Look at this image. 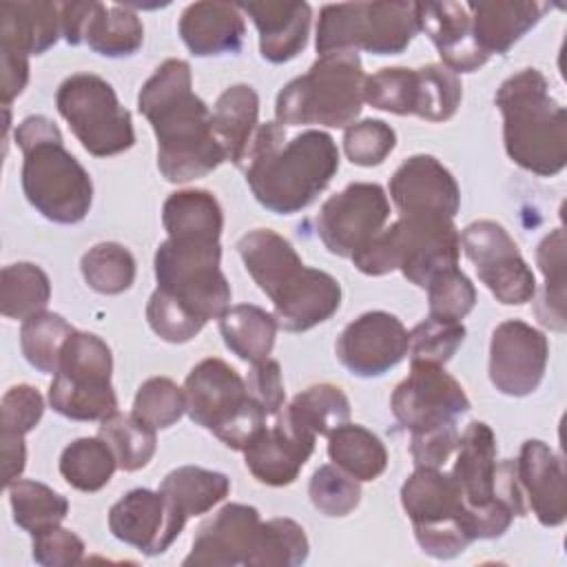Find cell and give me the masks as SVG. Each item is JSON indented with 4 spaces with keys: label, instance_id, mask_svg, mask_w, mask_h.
Segmentation results:
<instances>
[{
    "label": "cell",
    "instance_id": "603a6c76",
    "mask_svg": "<svg viewBox=\"0 0 567 567\" xmlns=\"http://www.w3.org/2000/svg\"><path fill=\"white\" fill-rule=\"evenodd\" d=\"M419 29L434 42L443 64L454 73H472L487 62L472 35V18L458 2H416Z\"/></svg>",
    "mask_w": 567,
    "mask_h": 567
},
{
    "label": "cell",
    "instance_id": "ffe728a7",
    "mask_svg": "<svg viewBox=\"0 0 567 567\" xmlns=\"http://www.w3.org/2000/svg\"><path fill=\"white\" fill-rule=\"evenodd\" d=\"M390 197L401 217L454 219L461 206L456 179L432 155L408 157L390 179Z\"/></svg>",
    "mask_w": 567,
    "mask_h": 567
},
{
    "label": "cell",
    "instance_id": "11a10c76",
    "mask_svg": "<svg viewBox=\"0 0 567 567\" xmlns=\"http://www.w3.org/2000/svg\"><path fill=\"white\" fill-rule=\"evenodd\" d=\"M44 412V399L42 394L27 385H13L2 396L0 405V436H20L24 439L27 432H31Z\"/></svg>",
    "mask_w": 567,
    "mask_h": 567
},
{
    "label": "cell",
    "instance_id": "7c38bea8",
    "mask_svg": "<svg viewBox=\"0 0 567 567\" xmlns=\"http://www.w3.org/2000/svg\"><path fill=\"white\" fill-rule=\"evenodd\" d=\"M55 106L82 146L95 157L117 155L135 144L131 113L100 75L75 73L66 78L55 93Z\"/></svg>",
    "mask_w": 567,
    "mask_h": 567
},
{
    "label": "cell",
    "instance_id": "3957f363",
    "mask_svg": "<svg viewBox=\"0 0 567 567\" xmlns=\"http://www.w3.org/2000/svg\"><path fill=\"white\" fill-rule=\"evenodd\" d=\"M503 113L505 151L520 168L543 177L558 175L567 164V113L549 95L538 69L507 78L494 97Z\"/></svg>",
    "mask_w": 567,
    "mask_h": 567
},
{
    "label": "cell",
    "instance_id": "83f0119b",
    "mask_svg": "<svg viewBox=\"0 0 567 567\" xmlns=\"http://www.w3.org/2000/svg\"><path fill=\"white\" fill-rule=\"evenodd\" d=\"M179 35L197 58L224 55L241 49L246 24L237 4L195 2L179 18Z\"/></svg>",
    "mask_w": 567,
    "mask_h": 567
},
{
    "label": "cell",
    "instance_id": "4316f807",
    "mask_svg": "<svg viewBox=\"0 0 567 567\" xmlns=\"http://www.w3.org/2000/svg\"><path fill=\"white\" fill-rule=\"evenodd\" d=\"M246 11L259 31V51L272 64L297 58L310 31V4L306 2H244L237 4Z\"/></svg>",
    "mask_w": 567,
    "mask_h": 567
},
{
    "label": "cell",
    "instance_id": "680465c9",
    "mask_svg": "<svg viewBox=\"0 0 567 567\" xmlns=\"http://www.w3.org/2000/svg\"><path fill=\"white\" fill-rule=\"evenodd\" d=\"M458 430L454 423H443L423 432H412L410 454L416 467H441L458 445Z\"/></svg>",
    "mask_w": 567,
    "mask_h": 567
},
{
    "label": "cell",
    "instance_id": "d4e9b609",
    "mask_svg": "<svg viewBox=\"0 0 567 567\" xmlns=\"http://www.w3.org/2000/svg\"><path fill=\"white\" fill-rule=\"evenodd\" d=\"M111 534L146 556L164 554L171 547L166 536V503L162 492L146 487L131 489L109 509Z\"/></svg>",
    "mask_w": 567,
    "mask_h": 567
},
{
    "label": "cell",
    "instance_id": "44dd1931",
    "mask_svg": "<svg viewBox=\"0 0 567 567\" xmlns=\"http://www.w3.org/2000/svg\"><path fill=\"white\" fill-rule=\"evenodd\" d=\"M261 523L264 520L259 518V512L250 505H224L210 520H206L197 529L190 554L184 558V567H248L259 543Z\"/></svg>",
    "mask_w": 567,
    "mask_h": 567
},
{
    "label": "cell",
    "instance_id": "9a60e30c",
    "mask_svg": "<svg viewBox=\"0 0 567 567\" xmlns=\"http://www.w3.org/2000/svg\"><path fill=\"white\" fill-rule=\"evenodd\" d=\"M390 217V202L379 184L357 182L332 195L319 210L317 233L323 246L339 257H352Z\"/></svg>",
    "mask_w": 567,
    "mask_h": 567
},
{
    "label": "cell",
    "instance_id": "7402d4cb",
    "mask_svg": "<svg viewBox=\"0 0 567 567\" xmlns=\"http://www.w3.org/2000/svg\"><path fill=\"white\" fill-rule=\"evenodd\" d=\"M514 465L525 505L540 525H563L567 518V485L560 456L547 443L529 439L523 443Z\"/></svg>",
    "mask_w": 567,
    "mask_h": 567
},
{
    "label": "cell",
    "instance_id": "ba28073f",
    "mask_svg": "<svg viewBox=\"0 0 567 567\" xmlns=\"http://www.w3.org/2000/svg\"><path fill=\"white\" fill-rule=\"evenodd\" d=\"M419 31L416 2L326 4L317 24V53L357 51L394 55L408 49Z\"/></svg>",
    "mask_w": 567,
    "mask_h": 567
},
{
    "label": "cell",
    "instance_id": "7bdbcfd3",
    "mask_svg": "<svg viewBox=\"0 0 567 567\" xmlns=\"http://www.w3.org/2000/svg\"><path fill=\"white\" fill-rule=\"evenodd\" d=\"M286 408L306 430L321 436H328L350 419V401L343 390L332 383L306 388Z\"/></svg>",
    "mask_w": 567,
    "mask_h": 567
},
{
    "label": "cell",
    "instance_id": "2e32d148",
    "mask_svg": "<svg viewBox=\"0 0 567 567\" xmlns=\"http://www.w3.org/2000/svg\"><path fill=\"white\" fill-rule=\"evenodd\" d=\"M390 408L405 430L423 432L454 423L456 416L470 410V399L443 365L410 363V374L394 388Z\"/></svg>",
    "mask_w": 567,
    "mask_h": 567
},
{
    "label": "cell",
    "instance_id": "4fadbf2b",
    "mask_svg": "<svg viewBox=\"0 0 567 567\" xmlns=\"http://www.w3.org/2000/svg\"><path fill=\"white\" fill-rule=\"evenodd\" d=\"M463 503L470 512V529L476 538H498L512 525V509L494 496L496 436L483 421H472L458 436L452 467Z\"/></svg>",
    "mask_w": 567,
    "mask_h": 567
},
{
    "label": "cell",
    "instance_id": "d6986e66",
    "mask_svg": "<svg viewBox=\"0 0 567 567\" xmlns=\"http://www.w3.org/2000/svg\"><path fill=\"white\" fill-rule=\"evenodd\" d=\"M315 439L284 405L270 427H264L244 450L250 474L272 487L290 485L315 450Z\"/></svg>",
    "mask_w": 567,
    "mask_h": 567
},
{
    "label": "cell",
    "instance_id": "f5cc1de1",
    "mask_svg": "<svg viewBox=\"0 0 567 567\" xmlns=\"http://www.w3.org/2000/svg\"><path fill=\"white\" fill-rule=\"evenodd\" d=\"M146 319L153 332L168 341V343H186L190 341L202 328L204 319L190 312L182 301L164 290H155L146 303Z\"/></svg>",
    "mask_w": 567,
    "mask_h": 567
},
{
    "label": "cell",
    "instance_id": "74e56055",
    "mask_svg": "<svg viewBox=\"0 0 567 567\" xmlns=\"http://www.w3.org/2000/svg\"><path fill=\"white\" fill-rule=\"evenodd\" d=\"M51 297V284L42 268L29 261L4 266L0 272V310L9 319H29L42 312Z\"/></svg>",
    "mask_w": 567,
    "mask_h": 567
},
{
    "label": "cell",
    "instance_id": "836d02e7",
    "mask_svg": "<svg viewBox=\"0 0 567 567\" xmlns=\"http://www.w3.org/2000/svg\"><path fill=\"white\" fill-rule=\"evenodd\" d=\"M84 42L89 49L106 58L133 55L144 42V27L137 13L128 7L91 2Z\"/></svg>",
    "mask_w": 567,
    "mask_h": 567
},
{
    "label": "cell",
    "instance_id": "d6a6232c",
    "mask_svg": "<svg viewBox=\"0 0 567 567\" xmlns=\"http://www.w3.org/2000/svg\"><path fill=\"white\" fill-rule=\"evenodd\" d=\"M162 221L168 237L219 241L224 228L221 206L213 193L202 188L177 190L162 206Z\"/></svg>",
    "mask_w": 567,
    "mask_h": 567
},
{
    "label": "cell",
    "instance_id": "ab89813d",
    "mask_svg": "<svg viewBox=\"0 0 567 567\" xmlns=\"http://www.w3.org/2000/svg\"><path fill=\"white\" fill-rule=\"evenodd\" d=\"M97 436L106 441V445L115 454L117 467L124 472H135L148 465L157 447L155 430L144 421H140L133 412L131 414L115 412L106 416L100 423Z\"/></svg>",
    "mask_w": 567,
    "mask_h": 567
},
{
    "label": "cell",
    "instance_id": "bcb514c9",
    "mask_svg": "<svg viewBox=\"0 0 567 567\" xmlns=\"http://www.w3.org/2000/svg\"><path fill=\"white\" fill-rule=\"evenodd\" d=\"M308 538L292 518H270L261 523L257 549L248 567H295L308 558Z\"/></svg>",
    "mask_w": 567,
    "mask_h": 567
},
{
    "label": "cell",
    "instance_id": "8992f818",
    "mask_svg": "<svg viewBox=\"0 0 567 567\" xmlns=\"http://www.w3.org/2000/svg\"><path fill=\"white\" fill-rule=\"evenodd\" d=\"M365 78L357 51L319 55L306 75L295 78L279 91L277 124L348 128L361 113Z\"/></svg>",
    "mask_w": 567,
    "mask_h": 567
},
{
    "label": "cell",
    "instance_id": "7a4b0ae2",
    "mask_svg": "<svg viewBox=\"0 0 567 567\" xmlns=\"http://www.w3.org/2000/svg\"><path fill=\"white\" fill-rule=\"evenodd\" d=\"M286 140L277 122L257 126L246 164V182L255 199L277 215H292L310 206L339 171V151L323 131H303Z\"/></svg>",
    "mask_w": 567,
    "mask_h": 567
},
{
    "label": "cell",
    "instance_id": "ac0fdd59",
    "mask_svg": "<svg viewBox=\"0 0 567 567\" xmlns=\"http://www.w3.org/2000/svg\"><path fill=\"white\" fill-rule=\"evenodd\" d=\"M410 348V332L390 312L372 310L346 326L337 339V357L354 377H381L394 368Z\"/></svg>",
    "mask_w": 567,
    "mask_h": 567
},
{
    "label": "cell",
    "instance_id": "ee69618b",
    "mask_svg": "<svg viewBox=\"0 0 567 567\" xmlns=\"http://www.w3.org/2000/svg\"><path fill=\"white\" fill-rule=\"evenodd\" d=\"M80 270L89 288L100 295H120L135 279L133 255L115 241H102L82 255Z\"/></svg>",
    "mask_w": 567,
    "mask_h": 567
},
{
    "label": "cell",
    "instance_id": "6da1fadb",
    "mask_svg": "<svg viewBox=\"0 0 567 567\" xmlns=\"http://www.w3.org/2000/svg\"><path fill=\"white\" fill-rule=\"evenodd\" d=\"M140 113L157 137V168L168 182H190L226 162L213 135L210 111L193 93L190 66L171 58L144 82L137 95Z\"/></svg>",
    "mask_w": 567,
    "mask_h": 567
},
{
    "label": "cell",
    "instance_id": "681fc988",
    "mask_svg": "<svg viewBox=\"0 0 567 567\" xmlns=\"http://www.w3.org/2000/svg\"><path fill=\"white\" fill-rule=\"evenodd\" d=\"M310 501L315 509H319L323 516L337 518L350 514L359 501H361V487L354 476L343 472L341 467L321 465L308 485Z\"/></svg>",
    "mask_w": 567,
    "mask_h": 567
},
{
    "label": "cell",
    "instance_id": "1f68e13d",
    "mask_svg": "<svg viewBox=\"0 0 567 567\" xmlns=\"http://www.w3.org/2000/svg\"><path fill=\"white\" fill-rule=\"evenodd\" d=\"M259 97L248 84L228 86L215 102L210 113V128L215 140L235 166H244L252 135L257 131Z\"/></svg>",
    "mask_w": 567,
    "mask_h": 567
},
{
    "label": "cell",
    "instance_id": "277c9868",
    "mask_svg": "<svg viewBox=\"0 0 567 567\" xmlns=\"http://www.w3.org/2000/svg\"><path fill=\"white\" fill-rule=\"evenodd\" d=\"M22 162V190L29 204L55 224H78L93 202V182L64 148L60 128L44 115H29L16 128Z\"/></svg>",
    "mask_w": 567,
    "mask_h": 567
},
{
    "label": "cell",
    "instance_id": "9c48e42d",
    "mask_svg": "<svg viewBox=\"0 0 567 567\" xmlns=\"http://www.w3.org/2000/svg\"><path fill=\"white\" fill-rule=\"evenodd\" d=\"M401 505L419 547L434 558H454L474 540L461 489L441 467H416L401 487Z\"/></svg>",
    "mask_w": 567,
    "mask_h": 567
},
{
    "label": "cell",
    "instance_id": "94428289",
    "mask_svg": "<svg viewBox=\"0 0 567 567\" xmlns=\"http://www.w3.org/2000/svg\"><path fill=\"white\" fill-rule=\"evenodd\" d=\"M89 9H91V2H62L60 4L62 35L69 44H80L84 40Z\"/></svg>",
    "mask_w": 567,
    "mask_h": 567
},
{
    "label": "cell",
    "instance_id": "c3c4849f",
    "mask_svg": "<svg viewBox=\"0 0 567 567\" xmlns=\"http://www.w3.org/2000/svg\"><path fill=\"white\" fill-rule=\"evenodd\" d=\"M465 339L461 321H443L427 317L410 332V363H447Z\"/></svg>",
    "mask_w": 567,
    "mask_h": 567
},
{
    "label": "cell",
    "instance_id": "52a82bcc",
    "mask_svg": "<svg viewBox=\"0 0 567 567\" xmlns=\"http://www.w3.org/2000/svg\"><path fill=\"white\" fill-rule=\"evenodd\" d=\"M184 396L190 421L233 450L244 452L266 427V412L248 396L237 370L221 359L199 361L184 381Z\"/></svg>",
    "mask_w": 567,
    "mask_h": 567
},
{
    "label": "cell",
    "instance_id": "5b68a950",
    "mask_svg": "<svg viewBox=\"0 0 567 567\" xmlns=\"http://www.w3.org/2000/svg\"><path fill=\"white\" fill-rule=\"evenodd\" d=\"M461 235L452 219L399 217L377 233L350 259L363 275L401 270L408 281L425 288L441 270L458 266Z\"/></svg>",
    "mask_w": 567,
    "mask_h": 567
},
{
    "label": "cell",
    "instance_id": "7dc6e473",
    "mask_svg": "<svg viewBox=\"0 0 567 567\" xmlns=\"http://www.w3.org/2000/svg\"><path fill=\"white\" fill-rule=\"evenodd\" d=\"M184 412H186V396L175 381L166 377H153L137 388V394L133 401V414L146 425H151L153 430H164L175 425Z\"/></svg>",
    "mask_w": 567,
    "mask_h": 567
},
{
    "label": "cell",
    "instance_id": "60d3db41",
    "mask_svg": "<svg viewBox=\"0 0 567 567\" xmlns=\"http://www.w3.org/2000/svg\"><path fill=\"white\" fill-rule=\"evenodd\" d=\"M9 501L16 525L31 536L60 525L69 514V501L38 481H13L9 485Z\"/></svg>",
    "mask_w": 567,
    "mask_h": 567
},
{
    "label": "cell",
    "instance_id": "cb8c5ba5",
    "mask_svg": "<svg viewBox=\"0 0 567 567\" xmlns=\"http://www.w3.org/2000/svg\"><path fill=\"white\" fill-rule=\"evenodd\" d=\"M166 503V536L173 543L190 516L206 514L230 492V478L221 472L184 465L168 472L159 485Z\"/></svg>",
    "mask_w": 567,
    "mask_h": 567
},
{
    "label": "cell",
    "instance_id": "816d5d0a",
    "mask_svg": "<svg viewBox=\"0 0 567 567\" xmlns=\"http://www.w3.org/2000/svg\"><path fill=\"white\" fill-rule=\"evenodd\" d=\"M430 317L443 321H461L476 303L474 284L454 266L441 270L425 286Z\"/></svg>",
    "mask_w": 567,
    "mask_h": 567
},
{
    "label": "cell",
    "instance_id": "30bf717a",
    "mask_svg": "<svg viewBox=\"0 0 567 567\" xmlns=\"http://www.w3.org/2000/svg\"><path fill=\"white\" fill-rule=\"evenodd\" d=\"M111 372V348L100 337L75 330L62 348L49 385L51 408L73 421H104L117 412Z\"/></svg>",
    "mask_w": 567,
    "mask_h": 567
},
{
    "label": "cell",
    "instance_id": "484cf974",
    "mask_svg": "<svg viewBox=\"0 0 567 567\" xmlns=\"http://www.w3.org/2000/svg\"><path fill=\"white\" fill-rule=\"evenodd\" d=\"M237 250L248 275L270 301H277L306 268L292 244L270 228L246 233Z\"/></svg>",
    "mask_w": 567,
    "mask_h": 567
},
{
    "label": "cell",
    "instance_id": "91938a15",
    "mask_svg": "<svg viewBox=\"0 0 567 567\" xmlns=\"http://www.w3.org/2000/svg\"><path fill=\"white\" fill-rule=\"evenodd\" d=\"M0 66H2V104L9 106V102L13 97H18L22 93V89L27 86L29 80V60L22 53L9 51V49H0Z\"/></svg>",
    "mask_w": 567,
    "mask_h": 567
},
{
    "label": "cell",
    "instance_id": "5bb4252c",
    "mask_svg": "<svg viewBox=\"0 0 567 567\" xmlns=\"http://www.w3.org/2000/svg\"><path fill=\"white\" fill-rule=\"evenodd\" d=\"M461 248L476 266L478 279L489 288L496 301L505 306H523L534 299V272L501 224L492 219L472 221L461 233Z\"/></svg>",
    "mask_w": 567,
    "mask_h": 567
},
{
    "label": "cell",
    "instance_id": "b9f144b4",
    "mask_svg": "<svg viewBox=\"0 0 567 567\" xmlns=\"http://www.w3.org/2000/svg\"><path fill=\"white\" fill-rule=\"evenodd\" d=\"M75 328L55 312H38L24 319L20 328V348L29 365L38 372L55 374L62 357V348Z\"/></svg>",
    "mask_w": 567,
    "mask_h": 567
},
{
    "label": "cell",
    "instance_id": "f546056e",
    "mask_svg": "<svg viewBox=\"0 0 567 567\" xmlns=\"http://www.w3.org/2000/svg\"><path fill=\"white\" fill-rule=\"evenodd\" d=\"M472 18V35L487 55H503L543 16L545 4L532 0H487L465 4Z\"/></svg>",
    "mask_w": 567,
    "mask_h": 567
},
{
    "label": "cell",
    "instance_id": "6f0895ef",
    "mask_svg": "<svg viewBox=\"0 0 567 567\" xmlns=\"http://www.w3.org/2000/svg\"><path fill=\"white\" fill-rule=\"evenodd\" d=\"M244 383H246L248 396L266 412V416H277V412L286 405L281 368L275 359H264L259 363H252Z\"/></svg>",
    "mask_w": 567,
    "mask_h": 567
},
{
    "label": "cell",
    "instance_id": "6125c7cd",
    "mask_svg": "<svg viewBox=\"0 0 567 567\" xmlns=\"http://www.w3.org/2000/svg\"><path fill=\"white\" fill-rule=\"evenodd\" d=\"M2 443V465H4V487H9L13 481L20 478L27 461V450H24V439L20 436H0Z\"/></svg>",
    "mask_w": 567,
    "mask_h": 567
},
{
    "label": "cell",
    "instance_id": "8fae6325",
    "mask_svg": "<svg viewBox=\"0 0 567 567\" xmlns=\"http://www.w3.org/2000/svg\"><path fill=\"white\" fill-rule=\"evenodd\" d=\"M219 241L168 237L155 252L157 288L199 319H219L230 308V284L219 270Z\"/></svg>",
    "mask_w": 567,
    "mask_h": 567
},
{
    "label": "cell",
    "instance_id": "e575fe53",
    "mask_svg": "<svg viewBox=\"0 0 567 567\" xmlns=\"http://www.w3.org/2000/svg\"><path fill=\"white\" fill-rule=\"evenodd\" d=\"M277 328L279 326L275 315L252 303L233 306L219 317V332L224 337V343L239 359L250 363L268 359L275 346Z\"/></svg>",
    "mask_w": 567,
    "mask_h": 567
},
{
    "label": "cell",
    "instance_id": "f35d334b",
    "mask_svg": "<svg viewBox=\"0 0 567 567\" xmlns=\"http://www.w3.org/2000/svg\"><path fill=\"white\" fill-rule=\"evenodd\" d=\"M536 261L545 277L543 295L536 303V317L543 326L565 330V230H551L536 248Z\"/></svg>",
    "mask_w": 567,
    "mask_h": 567
},
{
    "label": "cell",
    "instance_id": "db71d44e",
    "mask_svg": "<svg viewBox=\"0 0 567 567\" xmlns=\"http://www.w3.org/2000/svg\"><path fill=\"white\" fill-rule=\"evenodd\" d=\"M396 146V133L383 120H363L350 124L343 135V148L352 164L377 166Z\"/></svg>",
    "mask_w": 567,
    "mask_h": 567
},
{
    "label": "cell",
    "instance_id": "f6af8a7d",
    "mask_svg": "<svg viewBox=\"0 0 567 567\" xmlns=\"http://www.w3.org/2000/svg\"><path fill=\"white\" fill-rule=\"evenodd\" d=\"M363 102L396 115H416L421 104L419 69L392 66L365 78Z\"/></svg>",
    "mask_w": 567,
    "mask_h": 567
},
{
    "label": "cell",
    "instance_id": "f907efd6",
    "mask_svg": "<svg viewBox=\"0 0 567 567\" xmlns=\"http://www.w3.org/2000/svg\"><path fill=\"white\" fill-rule=\"evenodd\" d=\"M421 75V104L419 117L427 122L450 120L463 97L461 80L445 64H425L419 69Z\"/></svg>",
    "mask_w": 567,
    "mask_h": 567
},
{
    "label": "cell",
    "instance_id": "d590c367",
    "mask_svg": "<svg viewBox=\"0 0 567 567\" xmlns=\"http://www.w3.org/2000/svg\"><path fill=\"white\" fill-rule=\"evenodd\" d=\"M328 456L357 481H374L388 467L381 439L357 423H343L328 434Z\"/></svg>",
    "mask_w": 567,
    "mask_h": 567
},
{
    "label": "cell",
    "instance_id": "f1b7e54d",
    "mask_svg": "<svg viewBox=\"0 0 567 567\" xmlns=\"http://www.w3.org/2000/svg\"><path fill=\"white\" fill-rule=\"evenodd\" d=\"M275 319L286 332H303L330 319L341 306L339 281L317 268H303L299 279L277 299Z\"/></svg>",
    "mask_w": 567,
    "mask_h": 567
},
{
    "label": "cell",
    "instance_id": "9f6ffc18",
    "mask_svg": "<svg viewBox=\"0 0 567 567\" xmlns=\"http://www.w3.org/2000/svg\"><path fill=\"white\" fill-rule=\"evenodd\" d=\"M33 560L44 567H71L82 563L84 543L71 529L53 525L33 534Z\"/></svg>",
    "mask_w": 567,
    "mask_h": 567
},
{
    "label": "cell",
    "instance_id": "8d00e7d4",
    "mask_svg": "<svg viewBox=\"0 0 567 567\" xmlns=\"http://www.w3.org/2000/svg\"><path fill=\"white\" fill-rule=\"evenodd\" d=\"M115 467V454L100 436L75 439L60 456V474L80 492L102 489L111 481Z\"/></svg>",
    "mask_w": 567,
    "mask_h": 567
},
{
    "label": "cell",
    "instance_id": "4dcf8cb0",
    "mask_svg": "<svg viewBox=\"0 0 567 567\" xmlns=\"http://www.w3.org/2000/svg\"><path fill=\"white\" fill-rule=\"evenodd\" d=\"M62 33L58 2H2L0 4V49L22 55H40L58 42Z\"/></svg>",
    "mask_w": 567,
    "mask_h": 567
},
{
    "label": "cell",
    "instance_id": "e0dca14e",
    "mask_svg": "<svg viewBox=\"0 0 567 567\" xmlns=\"http://www.w3.org/2000/svg\"><path fill=\"white\" fill-rule=\"evenodd\" d=\"M549 357L547 337L525 321L509 319L489 341V379L501 394L527 396L543 381Z\"/></svg>",
    "mask_w": 567,
    "mask_h": 567
}]
</instances>
